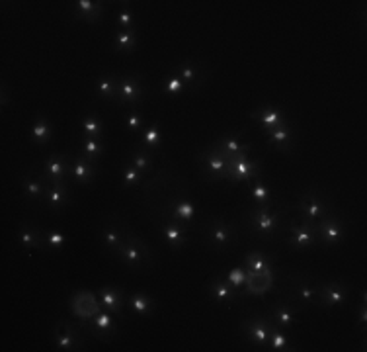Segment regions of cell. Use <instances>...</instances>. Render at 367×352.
<instances>
[{"instance_id": "1", "label": "cell", "mask_w": 367, "mask_h": 352, "mask_svg": "<svg viewBox=\"0 0 367 352\" xmlns=\"http://www.w3.org/2000/svg\"><path fill=\"white\" fill-rule=\"evenodd\" d=\"M283 220V211L273 210V206H254L250 210V229L254 235L262 239H273Z\"/></svg>"}, {"instance_id": "2", "label": "cell", "mask_w": 367, "mask_h": 352, "mask_svg": "<svg viewBox=\"0 0 367 352\" xmlns=\"http://www.w3.org/2000/svg\"><path fill=\"white\" fill-rule=\"evenodd\" d=\"M117 258L122 260L127 268H143L147 264L153 263L149 246L143 243V239H139L131 229L125 227V245L122 246V251L117 253Z\"/></svg>"}, {"instance_id": "3", "label": "cell", "mask_w": 367, "mask_h": 352, "mask_svg": "<svg viewBox=\"0 0 367 352\" xmlns=\"http://www.w3.org/2000/svg\"><path fill=\"white\" fill-rule=\"evenodd\" d=\"M297 210L299 218H303L309 223H316V221L323 220L328 211H333V203H330L328 196L323 190L311 188V190L303 192V196L299 198Z\"/></svg>"}, {"instance_id": "4", "label": "cell", "mask_w": 367, "mask_h": 352, "mask_svg": "<svg viewBox=\"0 0 367 352\" xmlns=\"http://www.w3.org/2000/svg\"><path fill=\"white\" fill-rule=\"evenodd\" d=\"M238 239V229L235 223H228L223 218H213L205 225V243L213 246L215 251H225L233 246Z\"/></svg>"}, {"instance_id": "5", "label": "cell", "mask_w": 367, "mask_h": 352, "mask_svg": "<svg viewBox=\"0 0 367 352\" xmlns=\"http://www.w3.org/2000/svg\"><path fill=\"white\" fill-rule=\"evenodd\" d=\"M198 163H200V167H203V176L210 182L228 180V176H231V163L213 145L201 151L198 155Z\"/></svg>"}, {"instance_id": "6", "label": "cell", "mask_w": 367, "mask_h": 352, "mask_svg": "<svg viewBox=\"0 0 367 352\" xmlns=\"http://www.w3.org/2000/svg\"><path fill=\"white\" fill-rule=\"evenodd\" d=\"M313 225H315L316 241H321L323 245H338V243H342L346 239V223L334 211H328L323 220L316 221Z\"/></svg>"}, {"instance_id": "7", "label": "cell", "mask_w": 367, "mask_h": 352, "mask_svg": "<svg viewBox=\"0 0 367 352\" xmlns=\"http://www.w3.org/2000/svg\"><path fill=\"white\" fill-rule=\"evenodd\" d=\"M114 319V313H110L108 309H102V311H100L96 317H92V319H80L79 327L84 334H90V337H94L98 341H104L105 343V341H110L115 334V331H117V325H115Z\"/></svg>"}, {"instance_id": "8", "label": "cell", "mask_w": 367, "mask_h": 352, "mask_svg": "<svg viewBox=\"0 0 367 352\" xmlns=\"http://www.w3.org/2000/svg\"><path fill=\"white\" fill-rule=\"evenodd\" d=\"M53 343L59 351H84V333L79 325H72L69 321H59L53 329Z\"/></svg>"}, {"instance_id": "9", "label": "cell", "mask_w": 367, "mask_h": 352, "mask_svg": "<svg viewBox=\"0 0 367 352\" xmlns=\"http://www.w3.org/2000/svg\"><path fill=\"white\" fill-rule=\"evenodd\" d=\"M147 96V88L139 75H125L120 77V94H117V104L120 106H139Z\"/></svg>"}, {"instance_id": "10", "label": "cell", "mask_w": 367, "mask_h": 352, "mask_svg": "<svg viewBox=\"0 0 367 352\" xmlns=\"http://www.w3.org/2000/svg\"><path fill=\"white\" fill-rule=\"evenodd\" d=\"M352 288L342 280H330L321 282L318 284V291H316V301L324 306V308H334V306H342L350 298Z\"/></svg>"}, {"instance_id": "11", "label": "cell", "mask_w": 367, "mask_h": 352, "mask_svg": "<svg viewBox=\"0 0 367 352\" xmlns=\"http://www.w3.org/2000/svg\"><path fill=\"white\" fill-rule=\"evenodd\" d=\"M70 313L77 317V319H92V317H96L100 311H102V301L96 298V294L94 291H88V290H80L77 294H72L70 296Z\"/></svg>"}, {"instance_id": "12", "label": "cell", "mask_w": 367, "mask_h": 352, "mask_svg": "<svg viewBox=\"0 0 367 352\" xmlns=\"http://www.w3.org/2000/svg\"><path fill=\"white\" fill-rule=\"evenodd\" d=\"M291 301L301 309L316 303V291L318 284L311 280L309 276H291Z\"/></svg>"}, {"instance_id": "13", "label": "cell", "mask_w": 367, "mask_h": 352, "mask_svg": "<svg viewBox=\"0 0 367 352\" xmlns=\"http://www.w3.org/2000/svg\"><path fill=\"white\" fill-rule=\"evenodd\" d=\"M174 70L184 80L186 90H190V92L200 90L203 87V82L207 80V69L201 63L193 61V59H184L178 67H174Z\"/></svg>"}, {"instance_id": "14", "label": "cell", "mask_w": 367, "mask_h": 352, "mask_svg": "<svg viewBox=\"0 0 367 352\" xmlns=\"http://www.w3.org/2000/svg\"><path fill=\"white\" fill-rule=\"evenodd\" d=\"M213 147L223 155V157L227 158L228 163H233L235 158H240V157H248V153H250V145H248V141H245L240 135H233V133H227V135H221L215 143H213Z\"/></svg>"}, {"instance_id": "15", "label": "cell", "mask_w": 367, "mask_h": 352, "mask_svg": "<svg viewBox=\"0 0 367 352\" xmlns=\"http://www.w3.org/2000/svg\"><path fill=\"white\" fill-rule=\"evenodd\" d=\"M39 172L47 178V182H65L69 180V155L67 153H51L39 168Z\"/></svg>"}, {"instance_id": "16", "label": "cell", "mask_w": 367, "mask_h": 352, "mask_svg": "<svg viewBox=\"0 0 367 352\" xmlns=\"http://www.w3.org/2000/svg\"><path fill=\"white\" fill-rule=\"evenodd\" d=\"M289 246H295V249H309L316 243V233L315 225L309 223L303 218L291 221L289 225Z\"/></svg>"}, {"instance_id": "17", "label": "cell", "mask_w": 367, "mask_h": 352, "mask_svg": "<svg viewBox=\"0 0 367 352\" xmlns=\"http://www.w3.org/2000/svg\"><path fill=\"white\" fill-rule=\"evenodd\" d=\"M240 329L252 341L254 346H262V348L270 346V317L268 315L252 317V319L245 321Z\"/></svg>"}, {"instance_id": "18", "label": "cell", "mask_w": 367, "mask_h": 352, "mask_svg": "<svg viewBox=\"0 0 367 352\" xmlns=\"http://www.w3.org/2000/svg\"><path fill=\"white\" fill-rule=\"evenodd\" d=\"M98 175V163L84 155H69V176L80 184H90Z\"/></svg>"}, {"instance_id": "19", "label": "cell", "mask_w": 367, "mask_h": 352, "mask_svg": "<svg viewBox=\"0 0 367 352\" xmlns=\"http://www.w3.org/2000/svg\"><path fill=\"white\" fill-rule=\"evenodd\" d=\"M250 118L258 125H262L264 130H273V127H281L289 123V120L285 118V114L281 112V108H276V106H260V108H254L250 112Z\"/></svg>"}, {"instance_id": "20", "label": "cell", "mask_w": 367, "mask_h": 352, "mask_svg": "<svg viewBox=\"0 0 367 352\" xmlns=\"http://www.w3.org/2000/svg\"><path fill=\"white\" fill-rule=\"evenodd\" d=\"M207 294H210V298L213 301L225 303V306H231V303H236L238 299H243L240 298V291L235 290L227 282V278H223V276H215L207 284Z\"/></svg>"}, {"instance_id": "21", "label": "cell", "mask_w": 367, "mask_h": 352, "mask_svg": "<svg viewBox=\"0 0 367 352\" xmlns=\"http://www.w3.org/2000/svg\"><path fill=\"white\" fill-rule=\"evenodd\" d=\"M260 168H262V165L250 157L235 158L231 163V176H228V180L231 182H248V180L260 176Z\"/></svg>"}, {"instance_id": "22", "label": "cell", "mask_w": 367, "mask_h": 352, "mask_svg": "<svg viewBox=\"0 0 367 352\" xmlns=\"http://www.w3.org/2000/svg\"><path fill=\"white\" fill-rule=\"evenodd\" d=\"M49 182L41 172L37 175H32L27 172L24 178H22V192L26 196L30 202H45V196H47V190H49Z\"/></svg>"}, {"instance_id": "23", "label": "cell", "mask_w": 367, "mask_h": 352, "mask_svg": "<svg viewBox=\"0 0 367 352\" xmlns=\"http://www.w3.org/2000/svg\"><path fill=\"white\" fill-rule=\"evenodd\" d=\"M98 296H100V301H102L104 309H108L110 313H114L115 317L122 319L123 309L127 306V296H125V291L122 288H117V286H102L98 290Z\"/></svg>"}, {"instance_id": "24", "label": "cell", "mask_w": 367, "mask_h": 352, "mask_svg": "<svg viewBox=\"0 0 367 352\" xmlns=\"http://www.w3.org/2000/svg\"><path fill=\"white\" fill-rule=\"evenodd\" d=\"M273 284V270L268 272H248L246 274L245 286L240 288V298L245 296H262L268 290H271Z\"/></svg>"}, {"instance_id": "25", "label": "cell", "mask_w": 367, "mask_h": 352, "mask_svg": "<svg viewBox=\"0 0 367 352\" xmlns=\"http://www.w3.org/2000/svg\"><path fill=\"white\" fill-rule=\"evenodd\" d=\"M299 311H303V309L299 308V306H295L291 299H289V301H278V303L271 306L270 319L276 325H280L281 329L288 331L289 327L295 323V317H297Z\"/></svg>"}, {"instance_id": "26", "label": "cell", "mask_w": 367, "mask_h": 352, "mask_svg": "<svg viewBox=\"0 0 367 352\" xmlns=\"http://www.w3.org/2000/svg\"><path fill=\"white\" fill-rule=\"evenodd\" d=\"M160 231H162V237L167 239V243L172 249H180L188 241V229L180 221L165 218V220L160 221Z\"/></svg>"}, {"instance_id": "27", "label": "cell", "mask_w": 367, "mask_h": 352, "mask_svg": "<svg viewBox=\"0 0 367 352\" xmlns=\"http://www.w3.org/2000/svg\"><path fill=\"white\" fill-rule=\"evenodd\" d=\"M264 133L270 141V145H273L281 153H291L293 151L295 135H293V127L289 123L281 125V127H273V130H264Z\"/></svg>"}, {"instance_id": "28", "label": "cell", "mask_w": 367, "mask_h": 352, "mask_svg": "<svg viewBox=\"0 0 367 352\" xmlns=\"http://www.w3.org/2000/svg\"><path fill=\"white\" fill-rule=\"evenodd\" d=\"M102 243H104L115 256L122 251V246L125 245V225L120 221H108L102 229Z\"/></svg>"}, {"instance_id": "29", "label": "cell", "mask_w": 367, "mask_h": 352, "mask_svg": "<svg viewBox=\"0 0 367 352\" xmlns=\"http://www.w3.org/2000/svg\"><path fill=\"white\" fill-rule=\"evenodd\" d=\"M69 202L70 196L67 180L65 182H53L49 186V190H47V196H45V206L51 211H55V213H59L65 206H69Z\"/></svg>"}, {"instance_id": "30", "label": "cell", "mask_w": 367, "mask_h": 352, "mask_svg": "<svg viewBox=\"0 0 367 352\" xmlns=\"http://www.w3.org/2000/svg\"><path fill=\"white\" fill-rule=\"evenodd\" d=\"M18 241L22 249L30 253L34 249H39V246L45 243V233L41 229H37L34 223H22L20 225V231H18Z\"/></svg>"}, {"instance_id": "31", "label": "cell", "mask_w": 367, "mask_h": 352, "mask_svg": "<svg viewBox=\"0 0 367 352\" xmlns=\"http://www.w3.org/2000/svg\"><path fill=\"white\" fill-rule=\"evenodd\" d=\"M104 6L100 2H92V0H77L72 6V14L77 18H82L84 22L96 24L98 20L102 18Z\"/></svg>"}, {"instance_id": "32", "label": "cell", "mask_w": 367, "mask_h": 352, "mask_svg": "<svg viewBox=\"0 0 367 352\" xmlns=\"http://www.w3.org/2000/svg\"><path fill=\"white\" fill-rule=\"evenodd\" d=\"M243 266L246 268V272H268V270H273V258L262 251H252L245 256Z\"/></svg>"}, {"instance_id": "33", "label": "cell", "mask_w": 367, "mask_h": 352, "mask_svg": "<svg viewBox=\"0 0 367 352\" xmlns=\"http://www.w3.org/2000/svg\"><path fill=\"white\" fill-rule=\"evenodd\" d=\"M168 208H170V215L168 218L174 221H180L184 225L192 223L193 218H195V206L188 198H180V200L170 203Z\"/></svg>"}, {"instance_id": "34", "label": "cell", "mask_w": 367, "mask_h": 352, "mask_svg": "<svg viewBox=\"0 0 367 352\" xmlns=\"http://www.w3.org/2000/svg\"><path fill=\"white\" fill-rule=\"evenodd\" d=\"M96 92L102 100H117L120 94V77L115 75H102L96 80Z\"/></svg>"}, {"instance_id": "35", "label": "cell", "mask_w": 367, "mask_h": 352, "mask_svg": "<svg viewBox=\"0 0 367 352\" xmlns=\"http://www.w3.org/2000/svg\"><path fill=\"white\" fill-rule=\"evenodd\" d=\"M53 137V127L51 123L47 122L45 115H37L35 118L34 125H32V139L35 145H47Z\"/></svg>"}, {"instance_id": "36", "label": "cell", "mask_w": 367, "mask_h": 352, "mask_svg": "<svg viewBox=\"0 0 367 352\" xmlns=\"http://www.w3.org/2000/svg\"><path fill=\"white\" fill-rule=\"evenodd\" d=\"M112 45H114V49L117 53H131L135 49V45H137V32H135V27L133 30H120V32H115Z\"/></svg>"}, {"instance_id": "37", "label": "cell", "mask_w": 367, "mask_h": 352, "mask_svg": "<svg viewBox=\"0 0 367 352\" xmlns=\"http://www.w3.org/2000/svg\"><path fill=\"white\" fill-rule=\"evenodd\" d=\"M127 306L131 311H135L137 315H149L150 311L155 309V301L150 296L147 294H143V291H137V294H133L127 298Z\"/></svg>"}, {"instance_id": "38", "label": "cell", "mask_w": 367, "mask_h": 352, "mask_svg": "<svg viewBox=\"0 0 367 352\" xmlns=\"http://www.w3.org/2000/svg\"><path fill=\"white\" fill-rule=\"evenodd\" d=\"M285 333H288L285 329H281L280 325H276V323L270 319V346H268V348H271V351H280V352L291 351V348H289L291 343H289V337Z\"/></svg>"}, {"instance_id": "39", "label": "cell", "mask_w": 367, "mask_h": 352, "mask_svg": "<svg viewBox=\"0 0 367 352\" xmlns=\"http://www.w3.org/2000/svg\"><path fill=\"white\" fill-rule=\"evenodd\" d=\"M129 163L133 167H137L141 172H147L150 167H153V155H150V149H147L145 145L141 147H135L129 153Z\"/></svg>"}, {"instance_id": "40", "label": "cell", "mask_w": 367, "mask_h": 352, "mask_svg": "<svg viewBox=\"0 0 367 352\" xmlns=\"http://www.w3.org/2000/svg\"><path fill=\"white\" fill-rule=\"evenodd\" d=\"M102 153H104V139L86 137V135H84V139H82V153H80V155H84V157L94 161V163H100Z\"/></svg>"}, {"instance_id": "41", "label": "cell", "mask_w": 367, "mask_h": 352, "mask_svg": "<svg viewBox=\"0 0 367 352\" xmlns=\"http://www.w3.org/2000/svg\"><path fill=\"white\" fill-rule=\"evenodd\" d=\"M82 132H84L86 137L104 139V122H102L96 114L84 115V120H82Z\"/></svg>"}, {"instance_id": "42", "label": "cell", "mask_w": 367, "mask_h": 352, "mask_svg": "<svg viewBox=\"0 0 367 352\" xmlns=\"http://www.w3.org/2000/svg\"><path fill=\"white\" fill-rule=\"evenodd\" d=\"M182 92H186V84L180 79V75L176 70H172V75L167 77L165 82H162V94H167V96H180Z\"/></svg>"}, {"instance_id": "43", "label": "cell", "mask_w": 367, "mask_h": 352, "mask_svg": "<svg viewBox=\"0 0 367 352\" xmlns=\"http://www.w3.org/2000/svg\"><path fill=\"white\" fill-rule=\"evenodd\" d=\"M160 143H162V135H160V123L158 122H153L145 130L143 133V145L147 147V149H158L160 147Z\"/></svg>"}, {"instance_id": "44", "label": "cell", "mask_w": 367, "mask_h": 352, "mask_svg": "<svg viewBox=\"0 0 367 352\" xmlns=\"http://www.w3.org/2000/svg\"><path fill=\"white\" fill-rule=\"evenodd\" d=\"M252 198H254V202H256V206H270L271 203L270 188L264 184L260 176L256 178V182H254V186H252Z\"/></svg>"}, {"instance_id": "45", "label": "cell", "mask_w": 367, "mask_h": 352, "mask_svg": "<svg viewBox=\"0 0 367 352\" xmlns=\"http://www.w3.org/2000/svg\"><path fill=\"white\" fill-rule=\"evenodd\" d=\"M123 188H133V186H137L141 182V178H143V172H141L139 168L133 167L131 163L125 167V170H123Z\"/></svg>"}, {"instance_id": "46", "label": "cell", "mask_w": 367, "mask_h": 352, "mask_svg": "<svg viewBox=\"0 0 367 352\" xmlns=\"http://www.w3.org/2000/svg\"><path fill=\"white\" fill-rule=\"evenodd\" d=\"M246 268L245 266H235V268H231V272L227 274V282L235 288V290L240 291V288L245 286L246 282Z\"/></svg>"}, {"instance_id": "47", "label": "cell", "mask_w": 367, "mask_h": 352, "mask_svg": "<svg viewBox=\"0 0 367 352\" xmlns=\"http://www.w3.org/2000/svg\"><path fill=\"white\" fill-rule=\"evenodd\" d=\"M125 125H127V130L133 133H139L141 130H143V115L133 108L131 112L127 114V118H125Z\"/></svg>"}, {"instance_id": "48", "label": "cell", "mask_w": 367, "mask_h": 352, "mask_svg": "<svg viewBox=\"0 0 367 352\" xmlns=\"http://www.w3.org/2000/svg\"><path fill=\"white\" fill-rule=\"evenodd\" d=\"M117 24L122 26V30H133V12L127 6H123L120 12H117Z\"/></svg>"}, {"instance_id": "49", "label": "cell", "mask_w": 367, "mask_h": 352, "mask_svg": "<svg viewBox=\"0 0 367 352\" xmlns=\"http://www.w3.org/2000/svg\"><path fill=\"white\" fill-rule=\"evenodd\" d=\"M45 243L51 245L53 249H63L65 243H67V239L59 231H49V233H45Z\"/></svg>"}, {"instance_id": "50", "label": "cell", "mask_w": 367, "mask_h": 352, "mask_svg": "<svg viewBox=\"0 0 367 352\" xmlns=\"http://www.w3.org/2000/svg\"><path fill=\"white\" fill-rule=\"evenodd\" d=\"M358 319H359V323H361V325H366V323H367V306H366V296H363V301H361V308H359Z\"/></svg>"}, {"instance_id": "51", "label": "cell", "mask_w": 367, "mask_h": 352, "mask_svg": "<svg viewBox=\"0 0 367 352\" xmlns=\"http://www.w3.org/2000/svg\"><path fill=\"white\" fill-rule=\"evenodd\" d=\"M8 102V96H6V88H2V106H6Z\"/></svg>"}]
</instances>
